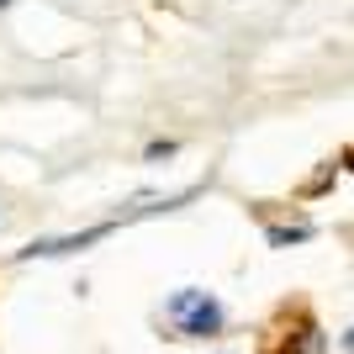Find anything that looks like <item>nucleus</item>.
I'll return each instance as SVG.
<instances>
[{"mask_svg":"<svg viewBox=\"0 0 354 354\" xmlns=\"http://www.w3.org/2000/svg\"><path fill=\"white\" fill-rule=\"evenodd\" d=\"M106 233H111V222L85 227V233H74V238H37V243H27V249H16V259H59V254L85 249V243H95V238H106Z\"/></svg>","mask_w":354,"mask_h":354,"instance_id":"obj_3","label":"nucleus"},{"mask_svg":"<svg viewBox=\"0 0 354 354\" xmlns=\"http://www.w3.org/2000/svg\"><path fill=\"white\" fill-rule=\"evenodd\" d=\"M6 6H11V0H0V11H6Z\"/></svg>","mask_w":354,"mask_h":354,"instance_id":"obj_6","label":"nucleus"},{"mask_svg":"<svg viewBox=\"0 0 354 354\" xmlns=\"http://www.w3.org/2000/svg\"><path fill=\"white\" fill-rule=\"evenodd\" d=\"M301 238H307V227H275V233H270V243H275V249H286V243H301Z\"/></svg>","mask_w":354,"mask_h":354,"instance_id":"obj_4","label":"nucleus"},{"mask_svg":"<svg viewBox=\"0 0 354 354\" xmlns=\"http://www.w3.org/2000/svg\"><path fill=\"white\" fill-rule=\"evenodd\" d=\"M323 328L312 317H296V328H275V339L265 344V354H323Z\"/></svg>","mask_w":354,"mask_h":354,"instance_id":"obj_2","label":"nucleus"},{"mask_svg":"<svg viewBox=\"0 0 354 354\" xmlns=\"http://www.w3.org/2000/svg\"><path fill=\"white\" fill-rule=\"evenodd\" d=\"M349 169H354V153H349Z\"/></svg>","mask_w":354,"mask_h":354,"instance_id":"obj_7","label":"nucleus"},{"mask_svg":"<svg viewBox=\"0 0 354 354\" xmlns=\"http://www.w3.org/2000/svg\"><path fill=\"white\" fill-rule=\"evenodd\" d=\"M169 317L180 323V333H196V339H207V333L222 328V307L207 291H180L175 301H169Z\"/></svg>","mask_w":354,"mask_h":354,"instance_id":"obj_1","label":"nucleus"},{"mask_svg":"<svg viewBox=\"0 0 354 354\" xmlns=\"http://www.w3.org/2000/svg\"><path fill=\"white\" fill-rule=\"evenodd\" d=\"M344 344H349V349H354V328H349V333H344Z\"/></svg>","mask_w":354,"mask_h":354,"instance_id":"obj_5","label":"nucleus"}]
</instances>
